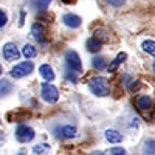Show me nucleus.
<instances>
[{
	"mask_svg": "<svg viewBox=\"0 0 155 155\" xmlns=\"http://www.w3.org/2000/svg\"><path fill=\"white\" fill-rule=\"evenodd\" d=\"M36 137L34 134V129L27 126V124H19L17 129H16V140L19 143H30L33 141Z\"/></svg>",
	"mask_w": 155,
	"mask_h": 155,
	"instance_id": "5",
	"label": "nucleus"
},
{
	"mask_svg": "<svg viewBox=\"0 0 155 155\" xmlns=\"http://www.w3.org/2000/svg\"><path fill=\"white\" fill-rule=\"evenodd\" d=\"M41 96L45 102H48V104H56L59 101V90L53 84L44 82L41 85Z\"/></svg>",
	"mask_w": 155,
	"mask_h": 155,
	"instance_id": "3",
	"label": "nucleus"
},
{
	"mask_svg": "<svg viewBox=\"0 0 155 155\" xmlns=\"http://www.w3.org/2000/svg\"><path fill=\"white\" fill-rule=\"evenodd\" d=\"M104 137L110 144H120L123 141V135L118 130H115V129H107V130L104 132Z\"/></svg>",
	"mask_w": 155,
	"mask_h": 155,
	"instance_id": "11",
	"label": "nucleus"
},
{
	"mask_svg": "<svg viewBox=\"0 0 155 155\" xmlns=\"http://www.w3.org/2000/svg\"><path fill=\"white\" fill-rule=\"evenodd\" d=\"M65 76H67V79H68V81H71L73 84H76V82H78V78H76V73H73V71L67 70V74H65Z\"/></svg>",
	"mask_w": 155,
	"mask_h": 155,
	"instance_id": "28",
	"label": "nucleus"
},
{
	"mask_svg": "<svg viewBox=\"0 0 155 155\" xmlns=\"http://www.w3.org/2000/svg\"><path fill=\"white\" fill-rule=\"evenodd\" d=\"M88 90L92 92L95 96L104 98L109 95L110 87H109V81L106 79L104 76H95L88 81Z\"/></svg>",
	"mask_w": 155,
	"mask_h": 155,
	"instance_id": "1",
	"label": "nucleus"
},
{
	"mask_svg": "<svg viewBox=\"0 0 155 155\" xmlns=\"http://www.w3.org/2000/svg\"><path fill=\"white\" fill-rule=\"evenodd\" d=\"M8 23V16L3 9H0V28H3L5 25Z\"/></svg>",
	"mask_w": 155,
	"mask_h": 155,
	"instance_id": "25",
	"label": "nucleus"
},
{
	"mask_svg": "<svg viewBox=\"0 0 155 155\" xmlns=\"http://www.w3.org/2000/svg\"><path fill=\"white\" fill-rule=\"evenodd\" d=\"M143 155H155V138H147L143 143Z\"/></svg>",
	"mask_w": 155,
	"mask_h": 155,
	"instance_id": "16",
	"label": "nucleus"
},
{
	"mask_svg": "<svg viewBox=\"0 0 155 155\" xmlns=\"http://www.w3.org/2000/svg\"><path fill=\"white\" fill-rule=\"evenodd\" d=\"M126 59H127V53H118V54H116V58L109 64V67H107L109 71H116V68H118Z\"/></svg>",
	"mask_w": 155,
	"mask_h": 155,
	"instance_id": "13",
	"label": "nucleus"
},
{
	"mask_svg": "<svg viewBox=\"0 0 155 155\" xmlns=\"http://www.w3.org/2000/svg\"><path fill=\"white\" fill-rule=\"evenodd\" d=\"M50 3H51V0H33V2H31L33 8H34L36 11H39V12L47 11V8H48Z\"/></svg>",
	"mask_w": 155,
	"mask_h": 155,
	"instance_id": "19",
	"label": "nucleus"
},
{
	"mask_svg": "<svg viewBox=\"0 0 155 155\" xmlns=\"http://www.w3.org/2000/svg\"><path fill=\"white\" fill-rule=\"evenodd\" d=\"M8 121H23V118H30V113H22V112H11L6 115Z\"/></svg>",
	"mask_w": 155,
	"mask_h": 155,
	"instance_id": "21",
	"label": "nucleus"
},
{
	"mask_svg": "<svg viewBox=\"0 0 155 155\" xmlns=\"http://www.w3.org/2000/svg\"><path fill=\"white\" fill-rule=\"evenodd\" d=\"M101 42L96 41L95 37H90L87 39V42H85V47H87V51H90V53H98V51H101Z\"/></svg>",
	"mask_w": 155,
	"mask_h": 155,
	"instance_id": "14",
	"label": "nucleus"
},
{
	"mask_svg": "<svg viewBox=\"0 0 155 155\" xmlns=\"http://www.w3.org/2000/svg\"><path fill=\"white\" fill-rule=\"evenodd\" d=\"M2 73H3V67H2V65H0V74H2Z\"/></svg>",
	"mask_w": 155,
	"mask_h": 155,
	"instance_id": "33",
	"label": "nucleus"
},
{
	"mask_svg": "<svg viewBox=\"0 0 155 155\" xmlns=\"http://www.w3.org/2000/svg\"><path fill=\"white\" fill-rule=\"evenodd\" d=\"M39 73H41V76L45 79V82H51V81H54V78H56L54 70L50 64H42V65L39 67Z\"/></svg>",
	"mask_w": 155,
	"mask_h": 155,
	"instance_id": "10",
	"label": "nucleus"
},
{
	"mask_svg": "<svg viewBox=\"0 0 155 155\" xmlns=\"http://www.w3.org/2000/svg\"><path fill=\"white\" fill-rule=\"evenodd\" d=\"M123 81L127 82V84H124V85H126L129 90H130V92H137V90L141 88V82H140V81H132L129 76H124V78H123Z\"/></svg>",
	"mask_w": 155,
	"mask_h": 155,
	"instance_id": "20",
	"label": "nucleus"
},
{
	"mask_svg": "<svg viewBox=\"0 0 155 155\" xmlns=\"http://www.w3.org/2000/svg\"><path fill=\"white\" fill-rule=\"evenodd\" d=\"M62 2H64V3H67V5H70V3H74L76 0H62Z\"/></svg>",
	"mask_w": 155,
	"mask_h": 155,
	"instance_id": "31",
	"label": "nucleus"
},
{
	"mask_svg": "<svg viewBox=\"0 0 155 155\" xmlns=\"http://www.w3.org/2000/svg\"><path fill=\"white\" fill-rule=\"evenodd\" d=\"M0 123H2V121H0Z\"/></svg>",
	"mask_w": 155,
	"mask_h": 155,
	"instance_id": "35",
	"label": "nucleus"
},
{
	"mask_svg": "<svg viewBox=\"0 0 155 155\" xmlns=\"http://www.w3.org/2000/svg\"><path fill=\"white\" fill-rule=\"evenodd\" d=\"M5 141H6V137H5V134H3L2 130H0V146H3Z\"/></svg>",
	"mask_w": 155,
	"mask_h": 155,
	"instance_id": "29",
	"label": "nucleus"
},
{
	"mask_svg": "<svg viewBox=\"0 0 155 155\" xmlns=\"http://www.w3.org/2000/svg\"><path fill=\"white\" fill-rule=\"evenodd\" d=\"M62 22H64V25H65V27H68V28H71V30H76V28L81 27L82 19H81L79 16L73 14V12H67V14L62 16Z\"/></svg>",
	"mask_w": 155,
	"mask_h": 155,
	"instance_id": "9",
	"label": "nucleus"
},
{
	"mask_svg": "<svg viewBox=\"0 0 155 155\" xmlns=\"http://www.w3.org/2000/svg\"><path fill=\"white\" fill-rule=\"evenodd\" d=\"M141 47H143V50L146 51V53L155 56V41H144L143 44H141Z\"/></svg>",
	"mask_w": 155,
	"mask_h": 155,
	"instance_id": "24",
	"label": "nucleus"
},
{
	"mask_svg": "<svg viewBox=\"0 0 155 155\" xmlns=\"http://www.w3.org/2000/svg\"><path fill=\"white\" fill-rule=\"evenodd\" d=\"M54 132H56V137L61 140H71L78 135V129L76 126H71V124H64V126H59Z\"/></svg>",
	"mask_w": 155,
	"mask_h": 155,
	"instance_id": "6",
	"label": "nucleus"
},
{
	"mask_svg": "<svg viewBox=\"0 0 155 155\" xmlns=\"http://www.w3.org/2000/svg\"><path fill=\"white\" fill-rule=\"evenodd\" d=\"M90 155H106L104 152H101V150H95V152H92Z\"/></svg>",
	"mask_w": 155,
	"mask_h": 155,
	"instance_id": "30",
	"label": "nucleus"
},
{
	"mask_svg": "<svg viewBox=\"0 0 155 155\" xmlns=\"http://www.w3.org/2000/svg\"><path fill=\"white\" fill-rule=\"evenodd\" d=\"M92 65H93V68L101 71V70H104L107 67V61H106V58H102V56H95L92 59Z\"/></svg>",
	"mask_w": 155,
	"mask_h": 155,
	"instance_id": "18",
	"label": "nucleus"
},
{
	"mask_svg": "<svg viewBox=\"0 0 155 155\" xmlns=\"http://www.w3.org/2000/svg\"><path fill=\"white\" fill-rule=\"evenodd\" d=\"M17 155H25V153H17Z\"/></svg>",
	"mask_w": 155,
	"mask_h": 155,
	"instance_id": "34",
	"label": "nucleus"
},
{
	"mask_svg": "<svg viewBox=\"0 0 155 155\" xmlns=\"http://www.w3.org/2000/svg\"><path fill=\"white\" fill-rule=\"evenodd\" d=\"M12 84L8 79H0V98H5L12 92Z\"/></svg>",
	"mask_w": 155,
	"mask_h": 155,
	"instance_id": "15",
	"label": "nucleus"
},
{
	"mask_svg": "<svg viewBox=\"0 0 155 155\" xmlns=\"http://www.w3.org/2000/svg\"><path fill=\"white\" fill-rule=\"evenodd\" d=\"M2 54H3V58H5L8 62H12V61L20 59V51H19L17 45L12 44V42L5 44V47H3V50H2Z\"/></svg>",
	"mask_w": 155,
	"mask_h": 155,
	"instance_id": "7",
	"label": "nucleus"
},
{
	"mask_svg": "<svg viewBox=\"0 0 155 155\" xmlns=\"http://www.w3.org/2000/svg\"><path fill=\"white\" fill-rule=\"evenodd\" d=\"M33 71H34V64L31 61H23V62H19L17 65L12 67L9 74H11V78H14V79H22V78L31 74Z\"/></svg>",
	"mask_w": 155,
	"mask_h": 155,
	"instance_id": "2",
	"label": "nucleus"
},
{
	"mask_svg": "<svg viewBox=\"0 0 155 155\" xmlns=\"http://www.w3.org/2000/svg\"><path fill=\"white\" fill-rule=\"evenodd\" d=\"M50 150V144L48 143H41V144H37L33 147V153L34 155H44Z\"/></svg>",
	"mask_w": 155,
	"mask_h": 155,
	"instance_id": "23",
	"label": "nucleus"
},
{
	"mask_svg": "<svg viewBox=\"0 0 155 155\" xmlns=\"http://www.w3.org/2000/svg\"><path fill=\"white\" fill-rule=\"evenodd\" d=\"M152 70L155 71V61H153V64H152Z\"/></svg>",
	"mask_w": 155,
	"mask_h": 155,
	"instance_id": "32",
	"label": "nucleus"
},
{
	"mask_svg": "<svg viewBox=\"0 0 155 155\" xmlns=\"http://www.w3.org/2000/svg\"><path fill=\"white\" fill-rule=\"evenodd\" d=\"M93 37L96 39V41H99L101 44H104V42H109V34L106 30H96L93 33Z\"/></svg>",
	"mask_w": 155,
	"mask_h": 155,
	"instance_id": "22",
	"label": "nucleus"
},
{
	"mask_svg": "<svg viewBox=\"0 0 155 155\" xmlns=\"http://www.w3.org/2000/svg\"><path fill=\"white\" fill-rule=\"evenodd\" d=\"M65 64H67V68L76 74H79L82 71V62L79 54L76 53L74 50H68L65 53Z\"/></svg>",
	"mask_w": 155,
	"mask_h": 155,
	"instance_id": "4",
	"label": "nucleus"
},
{
	"mask_svg": "<svg viewBox=\"0 0 155 155\" xmlns=\"http://www.w3.org/2000/svg\"><path fill=\"white\" fill-rule=\"evenodd\" d=\"M22 54L27 58V59H33V58H36L37 56V50H36V47L34 45H31V44H27L23 48H22Z\"/></svg>",
	"mask_w": 155,
	"mask_h": 155,
	"instance_id": "17",
	"label": "nucleus"
},
{
	"mask_svg": "<svg viewBox=\"0 0 155 155\" xmlns=\"http://www.w3.org/2000/svg\"><path fill=\"white\" fill-rule=\"evenodd\" d=\"M31 36L34 37V41H37L39 44H44L47 41V30L42 23H33V27H31Z\"/></svg>",
	"mask_w": 155,
	"mask_h": 155,
	"instance_id": "8",
	"label": "nucleus"
},
{
	"mask_svg": "<svg viewBox=\"0 0 155 155\" xmlns=\"http://www.w3.org/2000/svg\"><path fill=\"white\" fill-rule=\"evenodd\" d=\"M110 155H126V150L123 147H112L110 149Z\"/></svg>",
	"mask_w": 155,
	"mask_h": 155,
	"instance_id": "27",
	"label": "nucleus"
},
{
	"mask_svg": "<svg viewBox=\"0 0 155 155\" xmlns=\"http://www.w3.org/2000/svg\"><path fill=\"white\" fill-rule=\"evenodd\" d=\"M152 104H153V102H152V98L149 95L138 96V99H137V107L140 110H143V112H149L152 109Z\"/></svg>",
	"mask_w": 155,
	"mask_h": 155,
	"instance_id": "12",
	"label": "nucleus"
},
{
	"mask_svg": "<svg viewBox=\"0 0 155 155\" xmlns=\"http://www.w3.org/2000/svg\"><path fill=\"white\" fill-rule=\"evenodd\" d=\"M106 2H107L110 6H115V8H121V6L126 3V0H106Z\"/></svg>",
	"mask_w": 155,
	"mask_h": 155,
	"instance_id": "26",
	"label": "nucleus"
}]
</instances>
